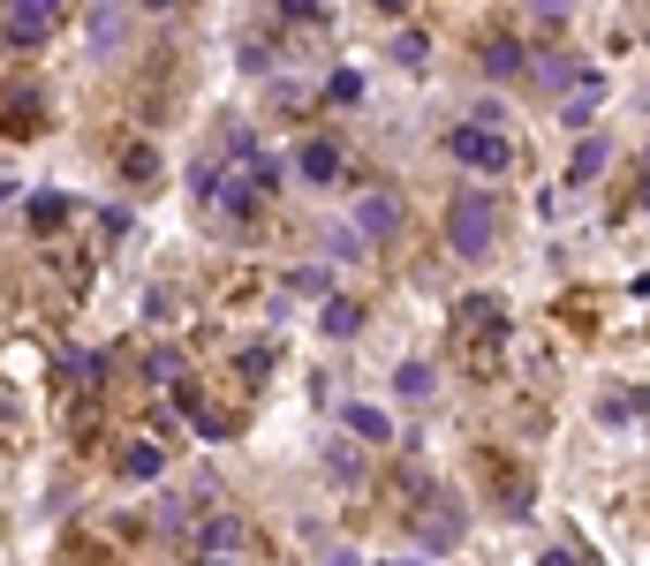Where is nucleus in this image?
Here are the masks:
<instances>
[{"label": "nucleus", "mask_w": 650, "mask_h": 566, "mask_svg": "<svg viewBox=\"0 0 650 566\" xmlns=\"http://www.w3.org/2000/svg\"><path fill=\"white\" fill-rule=\"evenodd\" d=\"M598 106H605V76H583V84L567 91V106H560V122H567V129H583V122H590Z\"/></svg>", "instance_id": "nucleus-12"}, {"label": "nucleus", "mask_w": 650, "mask_h": 566, "mask_svg": "<svg viewBox=\"0 0 650 566\" xmlns=\"http://www.w3.org/2000/svg\"><path fill=\"white\" fill-rule=\"evenodd\" d=\"M325 566H363V559H355V552H333V559H325Z\"/></svg>", "instance_id": "nucleus-37"}, {"label": "nucleus", "mask_w": 650, "mask_h": 566, "mask_svg": "<svg viewBox=\"0 0 650 566\" xmlns=\"http://www.w3.org/2000/svg\"><path fill=\"white\" fill-rule=\"evenodd\" d=\"M137 8H145V15H174L182 0H137Z\"/></svg>", "instance_id": "nucleus-35"}, {"label": "nucleus", "mask_w": 650, "mask_h": 566, "mask_svg": "<svg viewBox=\"0 0 650 566\" xmlns=\"http://www.w3.org/2000/svg\"><path fill=\"white\" fill-rule=\"evenodd\" d=\"M296 174H303L311 189H333V181H340V143H333V137H311L303 151H296Z\"/></svg>", "instance_id": "nucleus-8"}, {"label": "nucleus", "mask_w": 650, "mask_h": 566, "mask_svg": "<svg viewBox=\"0 0 650 566\" xmlns=\"http://www.w3.org/2000/svg\"><path fill=\"white\" fill-rule=\"evenodd\" d=\"M605 159H613V143H605V137H583V143H575V159H567V181H598V174H605Z\"/></svg>", "instance_id": "nucleus-17"}, {"label": "nucleus", "mask_w": 650, "mask_h": 566, "mask_svg": "<svg viewBox=\"0 0 650 566\" xmlns=\"http://www.w3.org/2000/svg\"><path fill=\"white\" fill-rule=\"evenodd\" d=\"M537 566H583V559H575V552H545Z\"/></svg>", "instance_id": "nucleus-36"}, {"label": "nucleus", "mask_w": 650, "mask_h": 566, "mask_svg": "<svg viewBox=\"0 0 650 566\" xmlns=\"http://www.w3.org/2000/svg\"><path fill=\"white\" fill-rule=\"evenodd\" d=\"M325 250H333V257H363V250H371V242H363V235H355V227H333V235H325Z\"/></svg>", "instance_id": "nucleus-30"}, {"label": "nucleus", "mask_w": 650, "mask_h": 566, "mask_svg": "<svg viewBox=\"0 0 650 566\" xmlns=\"http://www.w3.org/2000/svg\"><path fill=\"white\" fill-rule=\"evenodd\" d=\"M470 122H477V129H499V122H507V106H499V99H477V114H470Z\"/></svg>", "instance_id": "nucleus-33"}, {"label": "nucleus", "mask_w": 650, "mask_h": 566, "mask_svg": "<svg viewBox=\"0 0 650 566\" xmlns=\"http://www.w3.org/2000/svg\"><path fill=\"white\" fill-rule=\"evenodd\" d=\"M371 8H378V15H393V23H401V15H409V8H416V0H371Z\"/></svg>", "instance_id": "nucleus-34"}, {"label": "nucleus", "mask_w": 650, "mask_h": 566, "mask_svg": "<svg viewBox=\"0 0 650 566\" xmlns=\"http://www.w3.org/2000/svg\"><path fill=\"white\" fill-rule=\"evenodd\" d=\"M53 30H61V0H8V15H0V38L8 46H38Z\"/></svg>", "instance_id": "nucleus-5"}, {"label": "nucleus", "mask_w": 650, "mask_h": 566, "mask_svg": "<svg viewBox=\"0 0 650 566\" xmlns=\"http://www.w3.org/2000/svg\"><path fill=\"white\" fill-rule=\"evenodd\" d=\"M235 378H242V386H265V378H273V348H242V355H235Z\"/></svg>", "instance_id": "nucleus-25"}, {"label": "nucleus", "mask_w": 650, "mask_h": 566, "mask_svg": "<svg viewBox=\"0 0 650 566\" xmlns=\"http://www.w3.org/2000/svg\"><path fill=\"white\" fill-rule=\"evenodd\" d=\"M273 15H280V23H318L325 0H273Z\"/></svg>", "instance_id": "nucleus-29"}, {"label": "nucleus", "mask_w": 650, "mask_h": 566, "mask_svg": "<svg viewBox=\"0 0 650 566\" xmlns=\"http://www.w3.org/2000/svg\"><path fill=\"white\" fill-rule=\"evenodd\" d=\"M340 424H348V438H363V445H378V438H393V424L371 408V401H348L340 408Z\"/></svg>", "instance_id": "nucleus-14"}, {"label": "nucleus", "mask_w": 650, "mask_h": 566, "mask_svg": "<svg viewBox=\"0 0 650 566\" xmlns=\"http://www.w3.org/2000/svg\"><path fill=\"white\" fill-rule=\"evenodd\" d=\"M160 529H166V537H182V529H189V506H182V499H160Z\"/></svg>", "instance_id": "nucleus-32"}, {"label": "nucleus", "mask_w": 650, "mask_h": 566, "mask_svg": "<svg viewBox=\"0 0 650 566\" xmlns=\"http://www.w3.org/2000/svg\"><path fill=\"white\" fill-rule=\"evenodd\" d=\"M529 76H537L545 91H575V61H567V53H537V68H529Z\"/></svg>", "instance_id": "nucleus-20"}, {"label": "nucleus", "mask_w": 650, "mask_h": 566, "mask_svg": "<svg viewBox=\"0 0 650 566\" xmlns=\"http://www.w3.org/2000/svg\"><path fill=\"white\" fill-rule=\"evenodd\" d=\"M242 544H250V521H242V514L197 521V552H204V559H227V552H242Z\"/></svg>", "instance_id": "nucleus-7"}, {"label": "nucleus", "mask_w": 650, "mask_h": 566, "mask_svg": "<svg viewBox=\"0 0 650 566\" xmlns=\"http://www.w3.org/2000/svg\"><path fill=\"white\" fill-rule=\"evenodd\" d=\"M409 499H416V506H409V537H416L432 559L462 552V529H470V514H462V491H447V483H416Z\"/></svg>", "instance_id": "nucleus-1"}, {"label": "nucleus", "mask_w": 650, "mask_h": 566, "mask_svg": "<svg viewBox=\"0 0 650 566\" xmlns=\"http://www.w3.org/2000/svg\"><path fill=\"white\" fill-rule=\"evenodd\" d=\"M424 53H432V38H424L416 23H409V30H393V61H401V68H424Z\"/></svg>", "instance_id": "nucleus-24"}, {"label": "nucleus", "mask_w": 650, "mask_h": 566, "mask_svg": "<svg viewBox=\"0 0 650 566\" xmlns=\"http://www.w3.org/2000/svg\"><path fill=\"white\" fill-rule=\"evenodd\" d=\"M462 332H477V340H507V310H499V294H462Z\"/></svg>", "instance_id": "nucleus-9"}, {"label": "nucleus", "mask_w": 650, "mask_h": 566, "mask_svg": "<svg viewBox=\"0 0 650 566\" xmlns=\"http://www.w3.org/2000/svg\"><path fill=\"white\" fill-rule=\"evenodd\" d=\"M598 424H636V393H605V401H598Z\"/></svg>", "instance_id": "nucleus-27"}, {"label": "nucleus", "mask_w": 650, "mask_h": 566, "mask_svg": "<svg viewBox=\"0 0 650 566\" xmlns=\"http://www.w3.org/2000/svg\"><path fill=\"white\" fill-rule=\"evenodd\" d=\"M325 468H333L340 483H363V453H355L348 438H333V445H325Z\"/></svg>", "instance_id": "nucleus-23"}, {"label": "nucleus", "mask_w": 650, "mask_h": 566, "mask_svg": "<svg viewBox=\"0 0 650 566\" xmlns=\"http://www.w3.org/2000/svg\"><path fill=\"white\" fill-rule=\"evenodd\" d=\"M643 204H650V143H643Z\"/></svg>", "instance_id": "nucleus-38"}, {"label": "nucleus", "mask_w": 650, "mask_h": 566, "mask_svg": "<svg viewBox=\"0 0 650 566\" xmlns=\"http://www.w3.org/2000/svg\"><path fill=\"white\" fill-rule=\"evenodd\" d=\"M522 61H529V53H522V38H491V46H485V76H491V84H514V76H522Z\"/></svg>", "instance_id": "nucleus-13"}, {"label": "nucleus", "mask_w": 650, "mask_h": 566, "mask_svg": "<svg viewBox=\"0 0 650 566\" xmlns=\"http://www.w3.org/2000/svg\"><path fill=\"white\" fill-rule=\"evenodd\" d=\"M38 129H46V106H38V99H30V91H15V99H0V137H38Z\"/></svg>", "instance_id": "nucleus-10"}, {"label": "nucleus", "mask_w": 650, "mask_h": 566, "mask_svg": "<svg viewBox=\"0 0 650 566\" xmlns=\"http://www.w3.org/2000/svg\"><path fill=\"white\" fill-rule=\"evenodd\" d=\"M122 174H129L137 189H152V174H160V151H152V143H129V151H122Z\"/></svg>", "instance_id": "nucleus-21"}, {"label": "nucleus", "mask_w": 650, "mask_h": 566, "mask_svg": "<svg viewBox=\"0 0 650 566\" xmlns=\"http://www.w3.org/2000/svg\"><path fill=\"white\" fill-rule=\"evenodd\" d=\"M242 166H250V174H242V181H250V189H258V197H280V181H288V166H280V159H273V151H250V159H242Z\"/></svg>", "instance_id": "nucleus-18"}, {"label": "nucleus", "mask_w": 650, "mask_h": 566, "mask_svg": "<svg viewBox=\"0 0 650 566\" xmlns=\"http://www.w3.org/2000/svg\"><path fill=\"white\" fill-rule=\"evenodd\" d=\"M529 15H537V23H545V30H560V23H567V15H575V0H529Z\"/></svg>", "instance_id": "nucleus-31"}, {"label": "nucleus", "mask_w": 650, "mask_h": 566, "mask_svg": "<svg viewBox=\"0 0 650 566\" xmlns=\"http://www.w3.org/2000/svg\"><path fill=\"white\" fill-rule=\"evenodd\" d=\"M318 325H325V340H348V332L363 325V302H348V294H333V302L318 310Z\"/></svg>", "instance_id": "nucleus-19"}, {"label": "nucleus", "mask_w": 650, "mask_h": 566, "mask_svg": "<svg viewBox=\"0 0 650 566\" xmlns=\"http://www.w3.org/2000/svg\"><path fill=\"white\" fill-rule=\"evenodd\" d=\"M325 99H340V106L363 99V76H355V68H333V76H325Z\"/></svg>", "instance_id": "nucleus-28"}, {"label": "nucleus", "mask_w": 650, "mask_h": 566, "mask_svg": "<svg viewBox=\"0 0 650 566\" xmlns=\"http://www.w3.org/2000/svg\"><path fill=\"white\" fill-rule=\"evenodd\" d=\"M122 476H129V483H152V476H166V445H160V438L122 445Z\"/></svg>", "instance_id": "nucleus-11"}, {"label": "nucleus", "mask_w": 650, "mask_h": 566, "mask_svg": "<svg viewBox=\"0 0 650 566\" xmlns=\"http://www.w3.org/2000/svg\"><path fill=\"white\" fill-rule=\"evenodd\" d=\"M393 566H416V559H393Z\"/></svg>", "instance_id": "nucleus-39"}, {"label": "nucleus", "mask_w": 650, "mask_h": 566, "mask_svg": "<svg viewBox=\"0 0 650 566\" xmlns=\"http://www.w3.org/2000/svg\"><path fill=\"white\" fill-rule=\"evenodd\" d=\"M393 393H401V401H432V393H439V370H432V363H393Z\"/></svg>", "instance_id": "nucleus-16"}, {"label": "nucleus", "mask_w": 650, "mask_h": 566, "mask_svg": "<svg viewBox=\"0 0 650 566\" xmlns=\"http://www.w3.org/2000/svg\"><path fill=\"white\" fill-rule=\"evenodd\" d=\"M122 38H129V30H122V8L99 0V8H91V53H122Z\"/></svg>", "instance_id": "nucleus-15"}, {"label": "nucleus", "mask_w": 650, "mask_h": 566, "mask_svg": "<svg viewBox=\"0 0 650 566\" xmlns=\"http://www.w3.org/2000/svg\"><path fill=\"white\" fill-rule=\"evenodd\" d=\"M447 242H454V257H491V242H499V204H491L485 189H454V204H447Z\"/></svg>", "instance_id": "nucleus-2"}, {"label": "nucleus", "mask_w": 650, "mask_h": 566, "mask_svg": "<svg viewBox=\"0 0 650 566\" xmlns=\"http://www.w3.org/2000/svg\"><path fill=\"white\" fill-rule=\"evenodd\" d=\"M145 378H152V386H174V378H182V355H174V348H152V355H145Z\"/></svg>", "instance_id": "nucleus-26"}, {"label": "nucleus", "mask_w": 650, "mask_h": 566, "mask_svg": "<svg viewBox=\"0 0 650 566\" xmlns=\"http://www.w3.org/2000/svg\"><path fill=\"white\" fill-rule=\"evenodd\" d=\"M68 219V197H30V235H61Z\"/></svg>", "instance_id": "nucleus-22"}, {"label": "nucleus", "mask_w": 650, "mask_h": 566, "mask_svg": "<svg viewBox=\"0 0 650 566\" xmlns=\"http://www.w3.org/2000/svg\"><path fill=\"white\" fill-rule=\"evenodd\" d=\"M197 189H204V204H212L220 219H235V227H250V219H258V189H250L242 174H212V166H204V174H197Z\"/></svg>", "instance_id": "nucleus-4"}, {"label": "nucleus", "mask_w": 650, "mask_h": 566, "mask_svg": "<svg viewBox=\"0 0 650 566\" xmlns=\"http://www.w3.org/2000/svg\"><path fill=\"white\" fill-rule=\"evenodd\" d=\"M447 151H454L462 166H477V174H507V166H514V143L499 137V129H477V122H462V129L447 137Z\"/></svg>", "instance_id": "nucleus-3"}, {"label": "nucleus", "mask_w": 650, "mask_h": 566, "mask_svg": "<svg viewBox=\"0 0 650 566\" xmlns=\"http://www.w3.org/2000/svg\"><path fill=\"white\" fill-rule=\"evenodd\" d=\"M212 566H227V559H212Z\"/></svg>", "instance_id": "nucleus-40"}, {"label": "nucleus", "mask_w": 650, "mask_h": 566, "mask_svg": "<svg viewBox=\"0 0 650 566\" xmlns=\"http://www.w3.org/2000/svg\"><path fill=\"white\" fill-rule=\"evenodd\" d=\"M583 566H598V559H583Z\"/></svg>", "instance_id": "nucleus-41"}, {"label": "nucleus", "mask_w": 650, "mask_h": 566, "mask_svg": "<svg viewBox=\"0 0 650 566\" xmlns=\"http://www.w3.org/2000/svg\"><path fill=\"white\" fill-rule=\"evenodd\" d=\"M355 235H363V242H393V235H401V197L371 189V197L355 204Z\"/></svg>", "instance_id": "nucleus-6"}]
</instances>
